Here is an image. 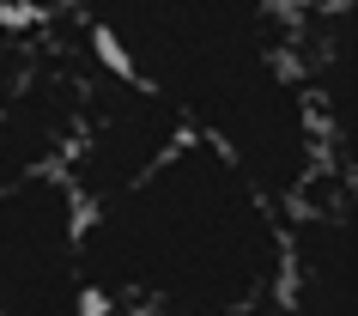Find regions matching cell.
I'll use <instances>...</instances> for the list:
<instances>
[{"label": "cell", "mask_w": 358, "mask_h": 316, "mask_svg": "<svg viewBox=\"0 0 358 316\" xmlns=\"http://www.w3.org/2000/svg\"><path fill=\"white\" fill-rule=\"evenodd\" d=\"M67 25L273 207L292 213L340 177L303 85L292 0H67Z\"/></svg>", "instance_id": "obj_1"}, {"label": "cell", "mask_w": 358, "mask_h": 316, "mask_svg": "<svg viewBox=\"0 0 358 316\" xmlns=\"http://www.w3.org/2000/svg\"><path fill=\"white\" fill-rule=\"evenodd\" d=\"M79 274L92 316H273L285 207L207 140H182L134 188L85 207Z\"/></svg>", "instance_id": "obj_2"}, {"label": "cell", "mask_w": 358, "mask_h": 316, "mask_svg": "<svg viewBox=\"0 0 358 316\" xmlns=\"http://www.w3.org/2000/svg\"><path fill=\"white\" fill-rule=\"evenodd\" d=\"M79 219L85 207L61 170L0 188V316H92Z\"/></svg>", "instance_id": "obj_3"}, {"label": "cell", "mask_w": 358, "mask_h": 316, "mask_svg": "<svg viewBox=\"0 0 358 316\" xmlns=\"http://www.w3.org/2000/svg\"><path fill=\"white\" fill-rule=\"evenodd\" d=\"M189 134L182 122L158 104L152 92H140L134 79H122L110 61H97L85 49L79 67V122H73V146H67V188L79 195V207H97L134 188L146 170H158Z\"/></svg>", "instance_id": "obj_4"}, {"label": "cell", "mask_w": 358, "mask_h": 316, "mask_svg": "<svg viewBox=\"0 0 358 316\" xmlns=\"http://www.w3.org/2000/svg\"><path fill=\"white\" fill-rule=\"evenodd\" d=\"M79 67H85L79 31L67 43L61 19L43 25L19 85L0 97V188L67 165L73 122H79Z\"/></svg>", "instance_id": "obj_5"}, {"label": "cell", "mask_w": 358, "mask_h": 316, "mask_svg": "<svg viewBox=\"0 0 358 316\" xmlns=\"http://www.w3.org/2000/svg\"><path fill=\"white\" fill-rule=\"evenodd\" d=\"M273 316H352V183H322L285 213V274Z\"/></svg>", "instance_id": "obj_6"}, {"label": "cell", "mask_w": 358, "mask_h": 316, "mask_svg": "<svg viewBox=\"0 0 358 316\" xmlns=\"http://www.w3.org/2000/svg\"><path fill=\"white\" fill-rule=\"evenodd\" d=\"M37 31L43 25H24V19H13V13L0 6V97L19 85L24 61H31V49H37Z\"/></svg>", "instance_id": "obj_7"}]
</instances>
